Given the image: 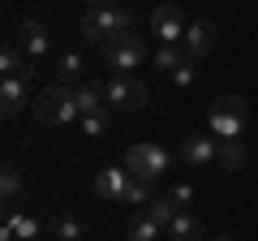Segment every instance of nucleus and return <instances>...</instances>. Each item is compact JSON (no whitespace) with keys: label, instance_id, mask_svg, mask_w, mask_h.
I'll list each match as a JSON object with an SVG mask.
<instances>
[{"label":"nucleus","instance_id":"1","mask_svg":"<svg viewBox=\"0 0 258 241\" xmlns=\"http://www.w3.org/2000/svg\"><path fill=\"white\" fill-rule=\"evenodd\" d=\"M134 30V9L125 5H108V9H86L82 13V39L95 47H108L116 35Z\"/></svg>","mask_w":258,"mask_h":241},{"label":"nucleus","instance_id":"2","mask_svg":"<svg viewBox=\"0 0 258 241\" xmlns=\"http://www.w3.org/2000/svg\"><path fill=\"white\" fill-rule=\"evenodd\" d=\"M35 120H39V125H74V120H82L78 91H74V86H64V82H52L35 99Z\"/></svg>","mask_w":258,"mask_h":241},{"label":"nucleus","instance_id":"3","mask_svg":"<svg viewBox=\"0 0 258 241\" xmlns=\"http://www.w3.org/2000/svg\"><path fill=\"white\" fill-rule=\"evenodd\" d=\"M168 164H172V155H168L159 142H134V147L125 151V172L134 176V181H147V186H155L159 176L168 172Z\"/></svg>","mask_w":258,"mask_h":241},{"label":"nucleus","instance_id":"4","mask_svg":"<svg viewBox=\"0 0 258 241\" xmlns=\"http://www.w3.org/2000/svg\"><path fill=\"white\" fill-rule=\"evenodd\" d=\"M249 120V103L241 99V95H220V99L211 103V112H207V125H211L215 138H241V130H245Z\"/></svg>","mask_w":258,"mask_h":241},{"label":"nucleus","instance_id":"5","mask_svg":"<svg viewBox=\"0 0 258 241\" xmlns=\"http://www.w3.org/2000/svg\"><path fill=\"white\" fill-rule=\"evenodd\" d=\"M103 99H108L112 112H142L147 108V86L134 74H112L103 82Z\"/></svg>","mask_w":258,"mask_h":241},{"label":"nucleus","instance_id":"6","mask_svg":"<svg viewBox=\"0 0 258 241\" xmlns=\"http://www.w3.org/2000/svg\"><path fill=\"white\" fill-rule=\"evenodd\" d=\"M99 56L116 69V74H134V69L142 65V56H147V39L134 35V30H129V35H116L108 47H99Z\"/></svg>","mask_w":258,"mask_h":241},{"label":"nucleus","instance_id":"7","mask_svg":"<svg viewBox=\"0 0 258 241\" xmlns=\"http://www.w3.org/2000/svg\"><path fill=\"white\" fill-rule=\"evenodd\" d=\"M185 18H181V5H172V0H164L159 9H151V35L159 39V43H181L185 39Z\"/></svg>","mask_w":258,"mask_h":241},{"label":"nucleus","instance_id":"8","mask_svg":"<svg viewBox=\"0 0 258 241\" xmlns=\"http://www.w3.org/2000/svg\"><path fill=\"white\" fill-rule=\"evenodd\" d=\"M181 47H185V56H194V61H203V56H211L215 47H220V26H215V22H207V18L189 22V30H185Z\"/></svg>","mask_w":258,"mask_h":241},{"label":"nucleus","instance_id":"9","mask_svg":"<svg viewBox=\"0 0 258 241\" xmlns=\"http://www.w3.org/2000/svg\"><path fill=\"white\" fill-rule=\"evenodd\" d=\"M181 159L189 168H211L220 159V138L215 134H185L181 138Z\"/></svg>","mask_w":258,"mask_h":241},{"label":"nucleus","instance_id":"10","mask_svg":"<svg viewBox=\"0 0 258 241\" xmlns=\"http://www.w3.org/2000/svg\"><path fill=\"white\" fill-rule=\"evenodd\" d=\"M18 43H22V52L30 56V61H43L47 56V47H52V35H47V26L43 22H22V30H18Z\"/></svg>","mask_w":258,"mask_h":241},{"label":"nucleus","instance_id":"11","mask_svg":"<svg viewBox=\"0 0 258 241\" xmlns=\"http://www.w3.org/2000/svg\"><path fill=\"white\" fill-rule=\"evenodd\" d=\"M125 190H129V172L125 168H99V172H95V194L99 198L125 203Z\"/></svg>","mask_w":258,"mask_h":241},{"label":"nucleus","instance_id":"12","mask_svg":"<svg viewBox=\"0 0 258 241\" xmlns=\"http://www.w3.org/2000/svg\"><path fill=\"white\" fill-rule=\"evenodd\" d=\"M0 74L5 78H35V61H30L26 52H22V43H5V52H0Z\"/></svg>","mask_w":258,"mask_h":241},{"label":"nucleus","instance_id":"13","mask_svg":"<svg viewBox=\"0 0 258 241\" xmlns=\"http://www.w3.org/2000/svg\"><path fill=\"white\" fill-rule=\"evenodd\" d=\"M26 78H5V82H0V112H5V116H22V108H26Z\"/></svg>","mask_w":258,"mask_h":241},{"label":"nucleus","instance_id":"14","mask_svg":"<svg viewBox=\"0 0 258 241\" xmlns=\"http://www.w3.org/2000/svg\"><path fill=\"white\" fill-rule=\"evenodd\" d=\"M168 241H207V228H203V220L194 211H181L168 224Z\"/></svg>","mask_w":258,"mask_h":241},{"label":"nucleus","instance_id":"15","mask_svg":"<svg viewBox=\"0 0 258 241\" xmlns=\"http://www.w3.org/2000/svg\"><path fill=\"white\" fill-rule=\"evenodd\" d=\"M82 74H86V56L82 52H64L60 65H56V82L64 86H82Z\"/></svg>","mask_w":258,"mask_h":241},{"label":"nucleus","instance_id":"16","mask_svg":"<svg viewBox=\"0 0 258 241\" xmlns=\"http://www.w3.org/2000/svg\"><path fill=\"white\" fill-rule=\"evenodd\" d=\"M245 142H241V138H224L220 142V159H215V164H220L224 168V172H241V168H245Z\"/></svg>","mask_w":258,"mask_h":241},{"label":"nucleus","instance_id":"17","mask_svg":"<svg viewBox=\"0 0 258 241\" xmlns=\"http://www.w3.org/2000/svg\"><path fill=\"white\" fill-rule=\"evenodd\" d=\"M125 237H129V241H159V237H164V228H159L147 211H138L134 220L125 224Z\"/></svg>","mask_w":258,"mask_h":241},{"label":"nucleus","instance_id":"18","mask_svg":"<svg viewBox=\"0 0 258 241\" xmlns=\"http://www.w3.org/2000/svg\"><path fill=\"white\" fill-rule=\"evenodd\" d=\"M74 91H78V108H82V116H95V112L108 108V99H103V86L82 82V86H74Z\"/></svg>","mask_w":258,"mask_h":241},{"label":"nucleus","instance_id":"19","mask_svg":"<svg viewBox=\"0 0 258 241\" xmlns=\"http://www.w3.org/2000/svg\"><path fill=\"white\" fill-rule=\"evenodd\" d=\"M0 198H5V207H9V211H13V203L22 198V172H18L13 164L0 172Z\"/></svg>","mask_w":258,"mask_h":241},{"label":"nucleus","instance_id":"20","mask_svg":"<svg viewBox=\"0 0 258 241\" xmlns=\"http://www.w3.org/2000/svg\"><path fill=\"white\" fill-rule=\"evenodd\" d=\"M147 215H151V220L159 224V228H168V224H172L176 215H181V207H176L172 198H151V207H147Z\"/></svg>","mask_w":258,"mask_h":241},{"label":"nucleus","instance_id":"21","mask_svg":"<svg viewBox=\"0 0 258 241\" xmlns=\"http://www.w3.org/2000/svg\"><path fill=\"white\" fill-rule=\"evenodd\" d=\"M5 220L13 224L18 241H35V237H39V220H35V215H22V211H5Z\"/></svg>","mask_w":258,"mask_h":241},{"label":"nucleus","instance_id":"22","mask_svg":"<svg viewBox=\"0 0 258 241\" xmlns=\"http://www.w3.org/2000/svg\"><path fill=\"white\" fill-rule=\"evenodd\" d=\"M78 125H82V134H86V138H103V134H108V125H112V108L95 112V116H82Z\"/></svg>","mask_w":258,"mask_h":241},{"label":"nucleus","instance_id":"23","mask_svg":"<svg viewBox=\"0 0 258 241\" xmlns=\"http://www.w3.org/2000/svg\"><path fill=\"white\" fill-rule=\"evenodd\" d=\"M185 61V47H176V43H159V52H155V69H164V74H172L176 65Z\"/></svg>","mask_w":258,"mask_h":241},{"label":"nucleus","instance_id":"24","mask_svg":"<svg viewBox=\"0 0 258 241\" xmlns=\"http://www.w3.org/2000/svg\"><path fill=\"white\" fill-rule=\"evenodd\" d=\"M125 203H129V207H138V211H147V207H151V186H147V181H134V176H129Z\"/></svg>","mask_w":258,"mask_h":241},{"label":"nucleus","instance_id":"25","mask_svg":"<svg viewBox=\"0 0 258 241\" xmlns=\"http://www.w3.org/2000/svg\"><path fill=\"white\" fill-rule=\"evenodd\" d=\"M82 237H86L82 220H74V215H60L56 220V241H82Z\"/></svg>","mask_w":258,"mask_h":241},{"label":"nucleus","instance_id":"26","mask_svg":"<svg viewBox=\"0 0 258 241\" xmlns=\"http://www.w3.org/2000/svg\"><path fill=\"white\" fill-rule=\"evenodd\" d=\"M168 198H172V203H176V207L185 211V207H194V203H198V190H194L189 181H176V186L168 190Z\"/></svg>","mask_w":258,"mask_h":241},{"label":"nucleus","instance_id":"27","mask_svg":"<svg viewBox=\"0 0 258 241\" xmlns=\"http://www.w3.org/2000/svg\"><path fill=\"white\" fill-rule=\"evenodd\" d=\"M194 78H198V61H194V56H185L181 65L172 69V82H176V86H194Z\"/></svg>","mask_w":258,"mask_h":241},{"label":"nucleus","instance_id":"28","mask_svg":"<svg viewBox=\"0 0 258 241\" xmlns=\"http://www.w3.org/2000/svg\"><path fill=\"white\" fill-rule=\"evenodd\" d=\"M0 241H18V232H13V224H9V220L0 224Z\"/></svg>","mask_w":258,"mask_h":241},{"label":"nucleus","instance_id":"29","mask_svg":"<svg viewBox=\"0 0 258 241\" xmlns=\"http://www.w3.org/2000/svg\"><path fill=\"white\" fill-rule=\"evenodd\" d=\"M108 5H120V0H91V9H108Z\"/></svg>","mask_w":258,"mask_h":241},{"label":"nucleus","instance_id":"30","mask_svg":"<svg viewBox=\"0 0 258 241\" xmlns=\"http://www.w3.org/2000/svg\"><path fill=\"white\" fill-rule=\"evenodd\" d=\"M207 241H232V237H207Z\"/></svg>","mask_w":258,"mask_h":241}]
</instances>
